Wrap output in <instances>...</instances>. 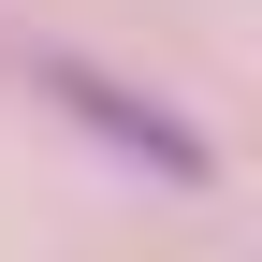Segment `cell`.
Instances as JSON below:
<instances>
[{"label":"cell","instance_id":"1","mask_svg":"<svg viewBox=\"0 0 262 262\" xmlns=\"http://www.w3.org/2000/svg\"><path fill=\"white\" fill-rule=\"evenodd\" d=\"M29 88H44V102L73 117V131H102L117 160H146L160 189H204V175H219V146H204V131H189L175 102H146V88H117V73H88V58H29Z\"/></svg>","mask_w":262,"mask_h":262}]
</instances>
